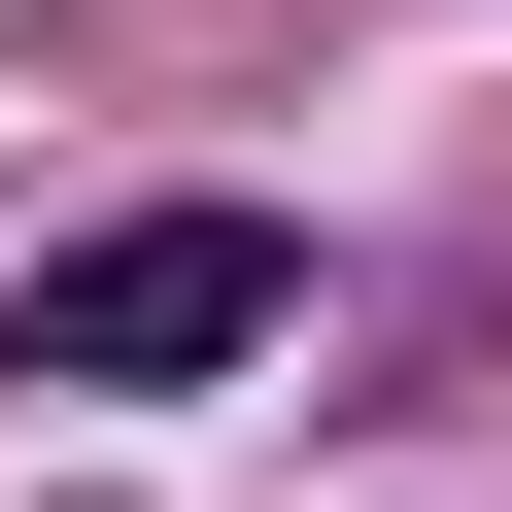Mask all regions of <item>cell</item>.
Instances as JSON below:
<instances>
[{"label": "cell", "mask_w": 512, "mask_h": 512, "mask_svg": "<svg viewBox=\"0 0 512 512\" xmlns=\"http://www.w3.org/2000/svg\"><path fill=\"white\" fill-rule=\"evenodd\" d=\"M239 342H308V239L274 205H103L35 308H0V376H69V410H205Z\"/></svg>", "instance_id": "cell-1"}]
</instances>
